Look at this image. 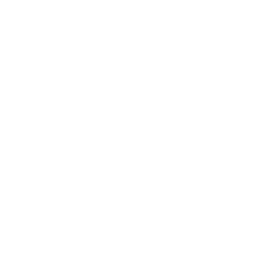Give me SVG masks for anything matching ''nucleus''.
Segmentation results:
<instances>
[]
</instances>
